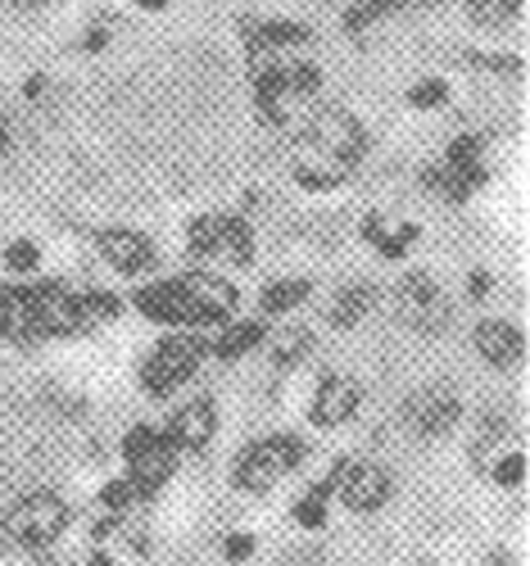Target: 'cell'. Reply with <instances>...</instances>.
I'll return each mask as SVG.
<instances>
[{
    "instance_id": "cell-1",
    "label": "cell",
    "mask_w": 530,
    "mask_h": 566,
    "mask_svg": "<svg viewBox=\"0 0 530 566\" xmlns=\"http://www.w3.org/2000/svg\"><path fill=\"white\" fill-rule=\"evenodd\" d=\"M367 150V132L345 109H309L295 132V181L309 191H331V186L350 181Z\"/></svg>"
},
{
    "instance_id": "cell-2",
    "label": "cell",
    "mask_w": 530,
    "mask_h": 566,
    "mask_svg": "<svg viewBox=\"0 0 530 566\" xmlns=\"http://www.w3.org/2000/svg\"><path fill=\"white\" fill-rule=\"evenodd\" d=\"M73 522V507L51 494V490H37L28 499H19L6 516H0V553H41L51 548Z\"/></svg>"
},
{
    "instance_id": "cell-3",
    "label": "cell",
    "mask_w": 530,
    "mask_h": 566,
    "mask_svg": "<svg viewBox=\"0 0 530 566\" xmlns=\"http://www.w3.org/2000/svg\"><path fill=\"white\" fill-rule=\"evenodd\" d=\"M309 458L304 440L281 431V436H268V440H254L246 453L231 462V485L246 490V494H268L277 490V481H285L291 471Z\"/></svg>"
},
{
    "instance_id": "cell-4",
    "label": "cell",
    "mask_w": 530,
    "mask_h": 566,
    "mask_svg": "<svg viewBox=\"0 0 530 566\" xmlns=\"http://www.w3.org/2000/svg\"><path fill=\"white\" fill-rule=\"evenodd\" d=\"M123 462L127 481L136 485V499H155L177 471V444L159 427H132L123 436Z\"/></svg>"
},
{
    "instance_id": "cell-5",
    "label": "cell",
    "mask_w": 530,
    "mask_h": 566,
    "mask_svg": "<svg viewBox=\"0 0 530 566\" xmlns=\"http://www.w3.org/2000/svg\"><path fill=\"white\" fill-rule=\"evenodd\" d=\"M322 499H341L350 512H376L391 503L395 494V476L385 471L381 462H354V458H341L331 471H326V481L313 485Z\"/></svg>"
},
{
    "instance_id": "cell-6",
    "label": "cell",
    "mask_w": 530,
    "mask_h": 566,
    "mask_svg": "<svg viewBox=\"0 0 530 566\" xmlns=\"http://www.w3.org/2000/svg\"><path fill=\"white\" fill-rule=\"evenodd\" d=\"M200 358H205L200 336H164L155 345V354L146 358V367H141V386H146L150 399H168L196 376Z\"/></svg>"
},
{
    "instance_id": "cell-7",
    "label": "cell",
    "mask_w": 530,
    "mask_h": 566,
    "mask_svg": "<svg viewBox=\"0 0 530 566\" xmlns=\"http://www.w3.org/2000/svg\"><path fill=\"white\" fill-rule=\"evenodd\" d=\"M181 281V326H196V332H205V326H222L236 308V286L227 276L218 272H190V276H177Z\"/></svg>"
},
{
    "instance_id": "cell-8",
    "label": "cell",
    "mask_w": 530,
    "mask_h": 566,
    "mask_svg": "<svg viewBox=\"0 0 530 566\" xmlns=\"http://www.w3.org/2000/svg\"><path fill=\"white\" fill-rule=\"evenodd\" d=\"M404 427L417 436V440H440L458 427L463 417V399L449 390V386H422L404 399Z\"/></svg>"
},
{
    "instance_id": "cell-9",
    "label": "cell",
    "mask_w": 530,
    "mask_h": 566,
    "mask_svg": "<svg viewBox=\"0 0 530 566\" xmlns=\"http://www.w3.org/2000/svg\"><path fill=\"white\" fill-rule=\"evenodd\" d=\"M358 408H363V386L354 381V376H345V371H326L318 381V390H313L309 421H313V427H322V431H331V427H345Z\"/></svg>"
},
{
    "instance_id": "cell-10",
    "label": "cell",
    "mask_w": 530,
    "mask_h": 566,
    "mask_svg": "<svg viewBox=\"0 0 530 566\" xmlns=\"http://www.w3.org/2000/svg\"><path fill=\"white\" fill-rule=\"evenodd\" d=\"M404 322H413L417 332H440V326L449 322V304L445 295L436 291V281H430L426 272H408L399 281V295H395Z\"/></svg>"
},
{
    "instance_id": "cell-11",
    "label": "cell",
    "mask_w": 530,
    "mask_h": 566,
    "mask_svg": "<svg viewBox=\"0 0 530 566\" xmlns=\"http://www.w3.org/2000/svg\"><path fill=\"white\" fill-rule=\"evenodd\" d=\"M218 431V408L214 399H190L177 408V417L164 427V436L177 444V453H205Z\"/></svg>"
},
{
    "instance_id": "cell-12",
    "label": "cell",
    "mask_w": 530,
    "mask_h": 566,
    "mask_svg": "<svg viewBox=\"0 0 530 566\" xmlns=\"http://www.w3.org/2000/svg\"><path fill=\"white\" fill-rule=\"evenodd\" d=\"M476 354L486 358L490 367H517L521 363V354H526V336L517 332L512 322H503V317H486L476 326Z\"/></svg>"
},
{
    "instance_id": "cell-13",
    "label": "cell",
    "mask_w": 530,
    "mask_h": 566,
    "mask_svg": "<svg viewBox=\"0 0 530 566\" xmlns=\"http://www.w3.org/2000/svg\"><path fill=\"white\" fill-rule=\"evenodd\" d=\"M101 254H105L118 272H127V276L146 272V268L155 263L150 235H141V231H132V227H110V231H101Z\"/></svg>"
},
{
    "instance_id": "cell-14",
    "label": "cell",
    "mask_w": 530,
    "mask_h": 566,
    "mask_svg": "<svg viewBox=\"0 0 530 566\" xmlns=\"http://www.w3.org/2000/svg\"><path fill=\"white\" fill-rule=\"evenodd\" d=\"M214 259L231 263V268H246L254 259V231L246 218L236 213H218V231H214Z\"/></svg>"
},
{
    "instance_id": "cell-15",
    "label": "cell",
    "mask_w": 530,
    "mask_h": 566,
    "mask_svg": "<svg viewBox=\"0 0 530 566\" xmlns=\"http://www.w3.org/2000/svg\"><path fill=\"white\" fill-rule=\"evenodd\" d=\"M132 304L141 308V317L164 322V326H181V313H186V304H181V281L173 276V281H155V286H141Z\"/></svg>"
},
{
    "instance_id": "cell-16",
    "label": "cell",
    "mask_w": 530,
    "mask_h": 566,
    "mask_svg": "<svg viewBox=\"0 0 530 566\" xmlns=\"http://www.w3.org/2000/svg\"><path fill=\"white\" fill-rule=\"evenodd\" d=\"M0 340L32 345V304H28V286H0Z\"/></svg>"
},
{
    "instance_id": "cell-17",
    "label": "cell",
    "mask_w": 530,
    "mask_h": 566,
    "mask_svg": "<svg viewBox=\"0 0 530 566\" xmlns=\"http://www.w3.org/2000/svg\"><path fill=\"white\" fill-rule=\"evenodd\" d=\"M363 235H367V245H372L376 254H385V259H404V254H408V245L417 241L422 231H417L413 222H404V227H395V231H391L381 213H372V218L363 222Z\"/></svg>"
},
{
    "instance_id": "cell-18",
    "label": "cell",
    "mask_w": 530,
    "mask_h": 566,
    "mask_svg": "<svg viewBox=\"0 0 530 566\" xmlns=\"http://www.w3.org/2000/svg\"><path fill=\"white\" fill-rule=\"evenodd\" d=\"M263 336H268L263 317H250V322H231L227 332L214 340V354H218L222 363H231V358H240V354H250L254 345H263Z\"/></svg>"
},
{
    "instance_id": "cell-19",
    "label": "cell",
    "mask_w": 530,
    "mask_h": 566,
    "mask_svg": "<svg viewBox=\"0 0 530 566\" xmlns=\"http://www.w3.org/2000/svg\"><path fill=\"white\" fill-rule=\"evenodd\" d=\"M376 304V291L367 286V281H354V286H345L341 295L331 300V308H326V317H331V326H354V322H363L367 317V308Z\"/></svg>"
},
{
    "instance_id": "cell-20",
    "label": "cell",
    "mask_w": 530,
    "mask_h": 566,
    "mask_svg": "<svg viewBox=\"0 0 530 566\" xmlns=\"http://www.w3.org/2000/svg\"><path fill=\"white\" fill-rule=\"evenodd\" d=\"M246 41H250V51L259 55V51H281V45H309L313 32L304 23H259V28L246 32Z\"/></svg>"
},
{
    "instance_id": "cell-21",
    "label": "cell",
    "mask_w": 530,
    "mask_h": 566,
    "mask_svg": "<svg viewBox=\"0 0 530 566\" xmlns=\"http://www.w3.org/2000/svg\"><path fill=\"white\" fill-rule=\"evenodd\" d=\"M309 295H313V281H304V276L272 281V286H263V295H259V308H263V317H277V313H291L295 304H304Z\"/></svg>"
},
{
    "instance_id": "cell-22",
    "label": "cell",
    "mask_w": 530,
    "mask_h": 566,
    "mask_svg": "<svg viewBox=\"0 0 530 566\" xmlns=\"http://www.w3.org/2000/svg\"><path fill=\"white\" fill-rule=\"evenodd\" d=\"M313 349V336L304 332V326H285V332H277V340H272V367H295L304 354Z\"/></svg>"
},
{
    "instance_id": "cell-23",
    "label": "cell",
    "mask_w": 530,
    "mask_h": 566,
    "mask_svg": "<svg viewBox=\"0 0 530 566\" xmlns=\"http://www.w3.org/2000/svg\"><path fill=\"white\" fill-rule=\"evenodd\" d=\"M77 304H82L86 332H95V326H105V322H114L123 313V300L110 295V291H86V295H77Z\"/></svg>"
},
{
    "instance_id": "cell-24",
    "label": "cell",
    "mask_w": 530,
    "mask_h": 566,
    "mask_svg": "<svg viewBox=\"0 0 530 566\" xmlns=\"http://www.w3.org/2000/svg\"><path fill=\"white\" fill-rule=\"evenodd\" d=\"M517 10H521V0H467V14L480 28H503L517 19Z\"/></svg>"
},
{
    "instance_id": "cell-25",
    "label": "cell",
    "mask_w": 530,
    "mask_h": 566,
    "mask_svg": "<svg viewBox=\"0 0 530 566\" xmlns=\"http://www.w3.org/2000/svg\"><path fill=\"white\" fill-rule=\"evenodd\" d=\"M404 0H358V6H350L345 10V28H367L372 19H381V14H391V10H399Z\"/></svg>"
},
{
    "instance_id": "cell-26",
    "label": "cell",
    "mask_w": 530,
    "mask_h": 566,
    "mask_svg": "<svg viewBox=\"0 0 530 566\" xmlns=\"http://www.w3.org/2000/svg\"><path fill=\"white\" fill-rule=\"evenodd\" d=\"M326 503H331V499H322L318 490H309V494L295 503V526H304V531L326 526Z\"/></svg>"
},
{
    "instance_id": "cell-27",
    "label": "cell",
    "mask_w": 530,
    "mask_h": 566,
    "mask_svg": "<svg viewBox=\"0 0 530 566\" xmlns=\"http://www.w3.org/2000/svg\"><path fill=\"white\" fill-rule=\"evenodd\" d=\"M490 476H495V485L517 490V485L526 481V453H503V458L490 467Z\"/></svg>"
},
{
    "instance_id": "cell-28",
    "label": "cell",
    "mask_w": 530,
    "mask_h": 566,
    "mask_svg": "<svg viewBox=\"0 0 530 566\" xmlns=\"http://www.w3.org/2000/svg\"><path fill=\"white\" fill-rule=\"evenodd\" d=\"M445 164H449V168H471V164H480V136H458L454 146H449V155H445Z\"/></svg>"
},
{
    "instance_id": "cell-29",
    "label": "cell",
    "mask_w": 530,
    "mask_h": 566,
    "mask_svg": "<svg viewBox=\"0 0 530 566\" xmlns=\"http://www.w3.org/2000/svg\"><path fill=\"white\" fill-rule=\"evenodd\" d=\"M37 263H41V250H37L32 241H14V245L6 250V268H10V272H37Z\"/></svg>"
},
{
    "instance_id": "cell-30",
    "label": "cell",
    "mask_w": 530,
    "mask_h": 566,
    "mask_svg": "<svg viewBox=\"0 0 530 566\" xmlns=\"http://www.w3.org/2000/svg\"><path fill=\"white\" fill-rule=\"evenodd\" d=\"M101 503H105L110 512H123V507L136 503V485H132L127 476H118V481H110V485L101 490Z\"/></svg>"
},
{
    "instance_id": "cell-31",
    "label": "cell",
    "mask_w": 530,
    "mask_h": 566,
    "mask_svg": "<svg viewBox=\"0 0 530 566\" xmlns=\"http://www.w3.org/2000/svg\"><path fill=\"white\" fill-rule=\"evenodd\" d=\"M445 96H449V86H445L440 77H426V82H417V86L408 91V101H413V105H426V109H430V105H445Z\"/></svg>"
},
{
    "instance_id": "cell-32",
    "label": "cell",
    "mask_w": 530,
    "mask_h": 566,
    "mask_svg": "<svg viewBox=\"0 0 530 566\" xmlns=\"http://www.w3.org/2000/svg\"><path fill=\"white\" fill-rule=\"evenodd\" d=\"M222 557L236 562V566L250 562V557H254V535H227V539H222Z\"/></svg>"
},
{
    "instance_id": "cell-33",
    "label": "cell",
    "mask_w": 530,
    "mask_h": 566,
    "mask_svg": "<svg viewBox=\"0 0 530 566\" xmlns=\"http://www.w3.org/2000/svg\"><path fill=\"white\" fill-rule=\"evenodd\" d=\"M114 531H118V512H110V516H105V522H95V531H91V539H110Z\"/></svg>"
},
{
    "instance_id": "cell-34",
    "label": "cell",
    "mask_w": 530,
    "mask_h": 566,
    "mask_svg": "<svg viewBox=\"0 0 530 566\" xmlns=\"http://www.w3.org/2000/svg\"><path fill=\"white\" fill-rule=\"evenodd\" d=\"M486 291H490V276H486V272H476V276H471V295L480 300V295H486Z\"/></svg>"
},
{
    "instance_id": "cell-35",
    "label": "cell",
    "mask_w": 530,
    "mask_h": 566,
    "mask_svg": "<svg viewBox=\"0 0 530 566\" xmlns=\"http://www.w3.org/2000/svg\"><path fill=\"white\" fill-rule=\"evenodd\" d=\"M91 566H118V562H114L110 553H95V557H91Z\"/></svg>"
},
{
    "instance_id": "cell-36",
    "label": "cell",
    "mask_w": 530,
    "mask_h": 566,
    "mask_svg": "<svg viewBox=\"0 0 530 566\" xmlns=\"http://www.w3.org/2000/svg\"><path fill=\"white\" fill-rule=\"evenodd\" d=\"M136 6H141V10H164L168 0H136Z\"/></svg>"
},
{
    "instance_id": "cell-37",
    "label": "cell",
    "mask_w": 530,
    "mask_h": 566,
    "mask_svg": "<svg viewBox=\"0 0 530 566\" xmlns=\"http://www.w3.org/2000/svg\"><path fill=\"white\" fill-rule=\"evenodd\" d=\"M37 566H73V562H64V557H45V562H37Z\"/></svg>"
},
{
    "instance_id": "cell-38",
    "label": "cell",
    "mask_w": 530,
    "mask_h": 566,
    "mask_svg": "<svg viewBox=\"0 0 530 566\" xmlns=\"http://www.w3.org/2000/svg\"><path fill=\"white\" fill-rule=\"evenodd\" d=\"M14 6H45V0H14Z\"/></svg>"
},
{
    "instance_id": "cell-39",
    "label": "cell",
    "mask_w": 530,
    "mask_h": 566,
    "mask_svg": "<svg viewBox=\"0 0 530 566\" xmlns=\"http://www.w3.org/2000/svg\"><path fill=\"white\" fill-rule=\"evenodd\" d=\"M422 6H440V0H422Z\"/></svg>"
}]
</instances>
